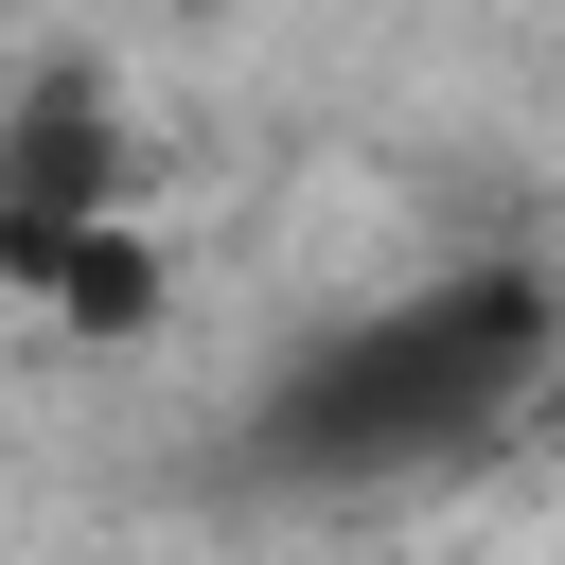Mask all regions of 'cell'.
Wrapping results in <instances>:
<instances>
[{"label": "cell", "instance_id": "obj_1", "mask_svg": "<svg viewBox=\"0 0 565 565\" xmlns=\"http://www.w3.org/2000/svg\"><path fill=\"white\" fill-rule=\"evenodd\" d=\"M547 371V300L530 282H424V300H388V318H353L265 424H282V459H424V441H459V424H494L512 388Z\"/></svg>", "mask_w": 565, "mask_h": 565}, {"label": "cell", "instance_id": "obj_2", "mask_svg": "<svg viewBox=\"0 0 565 565\" xmlns=\"http://www.w3.org/2000/svg\"><path fill=\"white\" fill-rule=\"evenodd\" d=\"M106 212H141V177H124V106L88 88V71H35L18 106H0V282H35L71 230H106Z\"/></svg>", "mask_w": 565, "mask_h": 565}, {"label": "cell", "instance_id": "obj_3", "mask_svg": "<svg viewBox=\"0 0 565 565\" xmlns=\"http://www.w3.org/2000/svg\"><path fill=\"white\" fill-rule=\"evenodd\" d=\"M18 300H53L71 335H159L177 265H159V230H141V212H106V230H71V247H53V265H35Z\"/></svg>", "mask_w": 565, "mask_h": 565}]
</instances>
